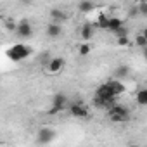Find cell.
Wrapping results in <instances>:
<instances>
[{
    "instance_id": "cell-1",
    "label": "cell",
    "mask_w": 147,
    "mask_h": 147,
    "mask_svg": "<svg viewBox=\"0 0 147 147\" xmlns=\"http://www.w3.org/2000/svg\"><path fill=\"white\" fill-rule=\"evenodd\" d=\"M33 54V49L26 43H14L12 47L7 49V57L12 61V62H21V61H26L30 55Z\"/></svg>"
},
{
    "instance_id": "cell-2",
    "label": "cell",
    "mask_w": 147,
    "mask_h": 147,
    "mask_svg": "<svg viewBox=\"0 0 147 147\" xmlns=\"http://www.w3.org/2000/svg\"><path fill=\"white\" fill-rule=\"evenodd\" d=\"M106 111H107L109 121H113V123H125V121L130 119V109H128L126 106H123V104L114 102V104H113L111 107H107Z\"/></svg>"
},
{
    "instance_id": "cell-3",
    "label": "cell",
    "mask_w": 147,
    "mask_h": 147,
    "mask_svg": "<svg viewBox=\"0 0 147 147\" xmlns=\"http://www.w3.org/2000/svg\"><path fill=\"white\" fill-rule=\"evenodd\" d=\"M67 97H66V94H62V92H57V94H54V97H52V107H50V114H59V113H62L66 107H67Z\"/></svg>"
},
{
    "instance_id": "cell-4",
    "label": "cell",
    "mask_w": 147,
    "mask_h": 147,
    "mask_svg": "<svg viewBox=\"0 0 147 147\" xmlns=\"http://www.w3.org/2000/svg\"><path fill=\"white\" fill-rule=\"evenodd\" d=\"M66 109H69V114L75 116V118H78V119L88 118V106H85L80 100L78 102H67V107Z\"/></svg>"
},
{
    "instance_id": "cell-5",
    "label": "cell",
    "mask_w": 147,
    "mask_h": 147,
    "mask_svg": "<svg viewBox=\"0 0 147 147\" xmlns=\"http://www.w3.org/2000/svg\"><path fill=\"white\" fill-rule=\"evenodd\" d=\"M95 97L107 99V100H116V99H118V95L114 94V90H113V87H111V82H106V83L99 85L97 90H95Z\"/></svg>"
},
{
    "instance_id": "cell-6",
    "label": "cell",
    "mask_w": 147,
    "mask_h": 147,
    "mask_svg": "<svg viewBox=\"0 0 147 147\" xmlns=\"http://www.w3.org/2000/svg\"><path fill=\"white\" fill-rule=\"evenodd\" d=\"M14 33H16V36H19V38L26 40V38H30V36H31V33H33V28H31L30 21L23 19V21H19V23L16 24V30H14Z\"/></svg>"
},
{
    "instance_id": "cell-7",
    "label": "cell",
    "mask_w": 147,
    "mask_h": 147,
    "mask_svg": "<svg viewBox=\"0 0 147 147\" xmlns=\"http://www.w3.org/2000/svg\"><path fill=\"white\" fill-rule=\"evenodd\" d=\"M64 64H66V61L62 57H50V61L45 66V73H49V75H57L64 67Z\"/></svg>"
},
{
    "instance_id": "cell-8",
    "label": "cell",
    "mask_w": 147,
    "mask_h": 147,
    "mask_svg": "<svg viewBox=\"0 0 147 147\" xmlns=\"http://www.w3.org/2000/svg\"><path fill=\"white\" fill-rule=\"evenodd\" d=\"M36 137H38V144H50L55 138V131L52 128H40Z\"/></svg>"
},
{
    "instance_id": "cell-9",
    "label": "cell",
    "mask_w": 147,
    "mask_h": 147,
    "mask_svg": "<svg viewBox=\"0 0 147 147\" xmlns=\"http://www.w3.org/2000/svg\"><path fill=\"white\" fill-rule=\"evenodd\" d=\"M94 31H95V26H94V23H85V24L82 26L80 36H82L85 42H88V40H92V36H94Z\"/></svg>"
},
{
    "instance_id": "cell-10",
    "label": "cell",
    "mask_w": 147,
    "mask_h": 147,
    "mask_svg": "<svg viewBox=\"0 0 147 147\" xmlns=\"http://www.w3.org/2000/svg\"><path fill=\"white\" fill-rule=\"evenodd\" d=\"M66 19H67V14H66L64 11L57 9V7H55V9H50V21H52V23H59V24H61V23H64Z\"/></svg>"
},
{
    "instance_id": "cell-11",
    "label": "cell",
    "mask_w": 147,
    "mask_h": 147,
    "mask_svg": "<svg viewBox=\"0 0 147 147\" xmlns=\"http://www.w3.org/2000/svg\"><path fill=\"white\" fill-rule=\"evenodd\" d=\"M61 35H62V26L59 23H49V26H47V36L59 38Z\"/></svg>"
},
{
    "instance_id": "cell-12",
    "label": "cell",
    "mask_w": 147,
    "mask_h": 147,
    "mask_svg": "<svg viewBox=\"0 0 147 147\" xmlns=\"http://www.w3.org/2000/svg\"><path fill=\"white\" fill-rule=\"evenodd\" d=\"M123 24H125V23H123V19H119V18H109V21H107V30L114 33V31H116V30H119Z\"/></svg>"
},
{
    "instance_id": "cell-13",
    "label": "cell",
    "mask_w": 147,
    "mask_h": 147,
    "mask_svg": "<svg viewBox=\"0 0 147 147\" xmlns=\"http://www.w3.org/2000/svg\"><path fill=\"white\" fill-rule=\"evenodd\" d=\"M130 75V67L126 66V64H119L118 67H116V73H114V76L118 78V80H123V78H126Z\"/></svg>"
},
{
    "instance_id": "cell-14",
    "label": "cell",
    "mask_w": 147,
    "mask_h": 147,
    "mask_svg": "<svg viewBox=\"0 0 147 147\" xmlns=\"http://www.w3.org/2000/svg\"><path fill=\"white\" fill-rule=\"evenodd\" d=\"M135 100L138 106H147V88H140L135 94Z\"/></svg>"
},
{
    "instance_id": "cell-15",
    "label": "cell",
    "mask_w": 147,
    "mask_h": 147,
    "mask_svg": "<svg viewBox=\"0 0 147 147\" xmlns=\"http://www.w3.org/2000/svg\"><path fill=\"white\" fill-rule=\"evenodd\" d=\"M78 9L82 12H92L95 9V4L92 2V0H82V2L78 4Z\"/></svg>"
},
{
    "instance_id": "cell-16",
    "label": "cell",
    "mask_w": 147,
    "mask_h": 147,
    "mask_svg": "<svg viewBox=\"0 0 147 147\" xmlns=\"http://www.w3.org/2000/svg\"><path fill=\"white\" fill-rule=\"evenodd\" d=\"M135 43H137L140 49H145V47H147V36H145V33H138V35L135 36Z\"/></svg>"
},
{
    "instance_id": "cell-17",
    "label": "cell",
    "mask_w": 147,
    "mask_h": 147,
    "mask_svg": "<svg viewBox=\"0 0 147 147\" xmlns=\"http://www.w3.org/2000/svg\"><path fill=\"white\" fill-rule=\"evenodd\" d=\"M107 21H109V18H107V16H104V14H100V16H99V19H97V23H95L94 26L102 28V30H107Z\"/></svg>"
},
{
    "instance_id": "cell-18",
    "label": "cell",
    "mask_w": 147,
    "mask_h": 147,
    "mask_svg": "<svg viewBox=\"0 0 147 147\" xmlns=\"http://www.w3.org/2000/svg\"><path fill=\"white\" fill-rule=\"evenodd\" d=\"M78 50H80V55H88V54L92 52V45H90L88 42H85V43H82V45H80V49H78Z\"/></svg>"
},
{
    "instance_id": "cell-19",
    "label": "cell",
    "mask_w": 147,
    "mask_h": 147,
    "mask_svg": "<svg viewBox=\"0 0 147 147\" xmlns=\"http://www.w3.org/2000/svg\"><path fill=\"white\" fill-rule=\"evenodd\" d=\"M49 61H50V54H49V52H43V54H40V57H38V62H40L43 67L47 66V62H49Z\"/></svg>"
},
{
    "instance_id": "cell-20",
    "label": "cell",
    "mask_w": 147,
    "mask_h": 147,
    "mask_svg": "<svg viewBox=\"0 0 147 147\" xmlns=\"http://www.w3.org/2000/svg\"><path fill=\"white\" fill-rule=\"evenodd\" d=\"M16 24H18V23H16L14 19H7V21L4 23V26H5L7 31H14V30H16Z\"/></svg>"
},
{
    "instance_id": "cell-21",
    "label": "cell",
    "mask_w": 147,
    "mask_h": 147,
    "mask_svg": "<svg viewBox=\"0 0 147 147\" xmlns=\"http://www.w3.org/2000/svg\"><path fill=\"white\" fill-rule=\"evenodd\" d=\"M137 11H138V14L147 16V2H145V0H142V2H140V5L137 7Z\"/></svg>"
},
{
    "instance_id": "cell-22",
    "label": "cell",
    "mask_w": 147,
    "mask_h": 147,
    "mask_svg": "<svg viewBox=\"0 0 147 147\" xmlns=\"http://www.w3.org/2000/svg\"><path fill=\"white\" fill-rule=\"evenodd\" d=\"M116 42H118V45L126 47V45L130 43V38H128V35H126V36H116Z\"/></svg>"
},
{
    "instance_id": "cell-23",
    "label": "cell",
    "mask_w": 147,
    "mask_h": 147,
    "mask_svg": "<svg viewBox=\"0 0 147 147\" xmlns=\"http://www.w3.org/2000/svg\"><path fill=\"white\" fill-rule=\"evenodd\" d=\"M114 35H116V36H126V35H128V30H126V26L123 24L119 30H116V31H114Z\"/></svg>"
},
{
    "instance_id": "cell-24",
    "label": "cell",
    "mask_w": 147,
    "mask_h": 147,
    "mask_svg": "<svg viewBox=\"0 0 147 147\" xmlns=\"http://www.w3.org/2000/svg\"><path fill=\"white\" fill-rule=\"evenodd\" d=\"M23 2H31V0H23Z\"/></svg>"
}]
</instances>
